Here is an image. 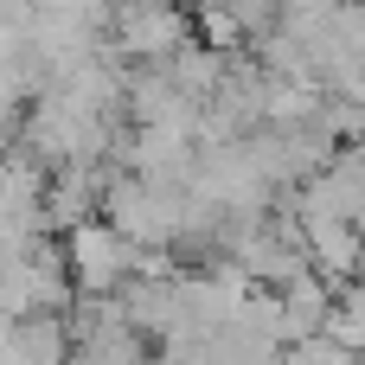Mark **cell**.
<instances>
[{
	"label": "cell",
	"mask_w": 365,
	"mask_h": 365,
	"mask_svg": "<svg viewBox=\"0 0 365 365\" xmlns=\"http://www.w3.org/2000/svg\"><path fill=\"white\" fill-rule=\"evenodd\" d=\"M64 269H71V289H83V295H115V289L135 282L141 250H135L109 218H83V225L64 231Z\"/></svg>",
	"instance_id": "1"
}]
</instances>
